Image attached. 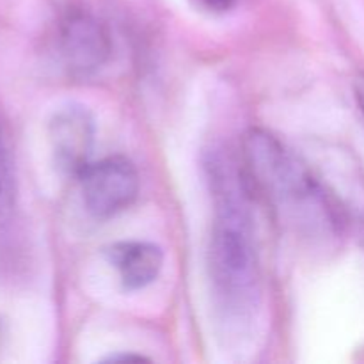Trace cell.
Returning <instances> with one entry per match:
<instances>
[{"instance_id": "obj_7", "label": "cell", "mask_w": 364, "mask_h": 364, "mask_svg": "<svg viewBox=\"0 0 364 364\" xmlns=\"http://www.w3.org/2000/svg\"><path fill=\"white\" fill-rule=\"evenodd\" d=\"M16 205V176H14L13 155L0 121V224L11 219Z\"/></svg>"}, {"instance_id": "obj_8", "label": "cell", "mask_w": 364, "mask_h": 364, "mask_svg": "<svg viewBox=\"0 0 364 364\" xmlns=\"http://www.w3.org/2000/svg\"><path fill=\"white\" fill-rule=\"evenodd\" d=\"M201 4L205 7H208V9L223 13V11L231 9L237 4V0H201Z\"/></svg>"}, {"instance_id": "obj_4", "label": "cell", "mask_w": 364, "mask_h": 364, "mask_svg": "<svg viewBox=\"0 0 364 364\" xmlns=\"http://www.w3.org/2000/svg\"><path fill=\"white\" fill-rule=\"evenodd\" d=\"M59 50L71 75L89 77L107 64L112 52V39L98 18L73 11L60 23Z\"/></svg>"}, {"instance_id": "obj_1", "label": "cell", "mask_w": 364, "mask_h": 364, "mask_svg": "<svg viewBox=\"0 0 364 364\" xmlns=\"http://www.w3.org/2000/svg\"><path fill=\"white\" fill-rule=\"evenodd\" d=\"M244 180L281 223L308 237L340 226V208L326 188L283 142L265 130H251L242 142Z\"/></svg>"}, {"instance_id": "obj_2", "label": "cell", "mask_w": 364, "mask_h": 364, "mask_svg": "<svg viewBox=\"0 0 364 364\" xmlns=\"http://www.w3.org/2000/svg\"><path fill=\"white\" fill-rule=\"evenodd\" d=\"M226 166L220 159L210 162L217 212L210 238L208 269L223 308L242 315L255 306L258 295V255L245 203L244 174L233 173Z\"/></svg>"}, {"instance_id": "obj_6", "label": "cell", "mask_w": 364, "mask_h": 364, "mask_svg": "<svg viewBox=\"0 0 364 364\" xmlns=\"http://www.w3.org/2000/svg\"><path fill=\"white\" fill-rule=\"evenodd\" d=\"M109 262L127 290H142L155 283L164 267V252L151 242H117L107 249Z\"/></svg>"}, {"instance_id": "obj_3", "label": "cell", "mask_w": 364, "mask_h": 364, "mask_svg": "<svg viewBox=\"0 0 364 364\" xmlns=\"http://www.w3.org/2000/svg\"><path fill=\"white\" fill-rule=\"evenodd\" d=\"M82 201L95 219L105 220L134 205L139 196V173L124 156L91 162L78 176Z\"/></svg>"}, {"instance_id": "obj_9", "label": "cell", "mask_w": 364, "mask_h": 364, "mask_svg": "<svg viewBox=\"0 0 364 364\" xmlns=\"http://www.w3.org/2000/svg\"><path fill=\"white\" fill-rule=\"evenodd\" d=\"M355 98H358L359 107H361L364 114V75L363 77H359L358 82H355Z\"/></svg>"}, {"instance_id": "obj_5", "label": "cell", "mask_w": 364, "mask_h": 364, "mask_svg": "<svg viewBox=\"0 0 364 364\" xmlns=\"http://www.w3.org/2000/svg\"><path fill=\"white\" fill-rule=\"evenodd\" d=\"M50 144L57 167L68 176H80L91 164L95 121L82 105L63 107L50 121Z\"/></svg>"}]
</instances>
